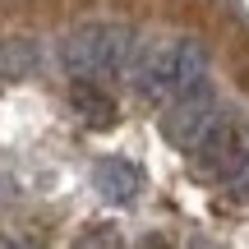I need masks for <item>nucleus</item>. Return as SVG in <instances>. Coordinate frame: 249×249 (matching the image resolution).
<instances>
[{
	"mask_svg": "<svg viewBox=\"0 0 249 249\" xmlns=\"http://www.w3.org/2000/svg\"><path fill=\"white\" fill-rule=\"evenodd\" d=\"M245 157H249V116L245 111H231V107H222L217 124L203 134V143L189 152L194 171L208 176V180H226Z\"/></svg>",
	"mask_w": 249,
	"mask_h": 249,
	"instance_id": "nucleus-3",
	"label": "nucleus"
},
{
	"mask_svg": "<svg viewBox=\"0 0 249 249\" xmlns=\"http://www.w3.org/2000/svg\"><path fill=\"white\" fill-rule=\"evenodd\" d=\"M139 33L124 23H83L60 42V65L65 74H74L79 83H97V79H120L134 70L139 55Z\"/></svg>",
	"mask_w": 249,
	"mask_h": 249,
	"instance_id": "nucleus-2",
	"label": "nucleus"
},
{
	"mask_svg": "<svg viewBox=\"0 0 249 249\" xmlns=\"http://www.w3.org/2000/svg\"><path fill=\"white\" fill-rule=\"evenodd\" d=\"M217 116H222V97L213 92V83H203L198 92H189V97L161 107V134H166L176 148L194 152L198 143H203V134L217 124Z\"/></svg>",
	"mask_w": 249,
	"mask_h": 249,
	"instance_id": "nucleus-4",
	"label": "nucleus"
},
{
	"mask_svg": "<svg viewBox=\"0 0 249 249\" xmlns=\"http://www.w3.org/2000/svg\"><path fill=\"white\" fill-rule=\"evenodd\" d=\"M0 249H18V245H9V240H5V235H0Z\"/></svg>",
	"mask_w": 249,
	"mask_h": 249,
	"instance_id": "nucleus-9",
	"label": "nucleus"
},
{
	"mask_svg": "<svg viewBox=\"0 0 249 249\" xmlns=\"http://www.w3.org/2000/svg\"><path fill=\"white\" fill-rule=\"evenodd\" d=\"M70 102H74V111H79V116L92 124V129H107V124H116V102H111L107 92L97 88V83H74Z\"/></svg>",
	"mask_w": 249,
	"mask_h": 249,
	"instance_id": "nucleus-7",
	"label": "nucleus"
},
{
	"mask_svg": "<svg viewBox=\"0 0 249 249\" xmlns=\"http://www.w3.org/2000/svg\"><path fill=\"white\" fill-rule=\"evenodd\" d=\"M92 185H97V194L107 198V203H134L143 180H139V171H134L129 161L107 157V161H97V166H92Z\"/></svg>",
	"mask_w": 249,
	"mask_h": 249,
	"instance_id": "nucleus-5",
	"label": "nucleus"
},
{
	"mask_svg": "<svg viewBox=\"0 0 249 249\" xmlns=\"http://www.w3.org/2000/svg\"><path fill=\"white\" fill-rule=\"evenodd\" d=\"M42 65V46L33 37H5L0 42V79H33Z\"/></svg>",
	"mask_w": 249,
	"mask_h": 249,
	"instance_id": "nucleus-6",
	"label": "nucleus"
},
{
	"mask_svg": "<svg viewBox=\"0 0 249 249\" xmlns=\"http://www.w3.org/2000/svg\"><path fill=\"white\" fill-rule=\"evenodd\" d=\"M208 46L198 37H171V42H143L134 55L129 83L143 102L152 107H171V102L189 97L208 83Z\"/></svg>",
	"mask_w": 249,
	"mask_h": 249,
	"instance_id": "nucleus-1",
	"label": "nucleus"
},
{
	"mask_svg": "<svg viewBox=\"0 0 249 249\" xmlns=\"http://www.w3.org/2000/svg\"><path fill=\"white\" fill-rule=\"evenodd\" d=\"M222 185H226V189H231V194H235V198H249V157H245V161H240V166H235V171H231V176H226V180H222Z\"/></svg>",
	"mask_w": 249,
	"mask_h": 249,
	"instance_id": "nucleus-8",
	"label": "nucleus"
}]
</instances>
